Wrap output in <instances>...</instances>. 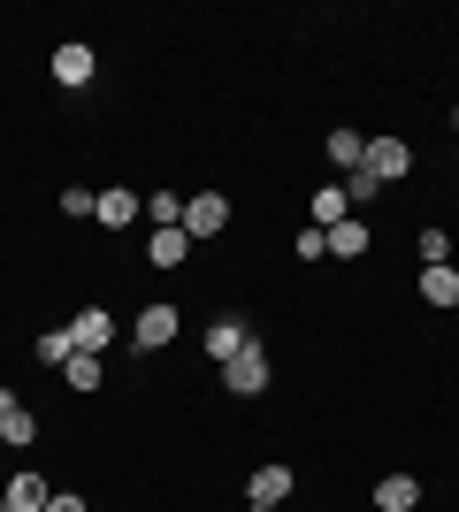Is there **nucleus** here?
Instances as JSON below:
<instances>
[{"mask_svg": "<svg viewBox=\"0 0 459 512\" xmlns=\"http://www.w3.org/2000/svg\"><path fill=\"white\" fill-rule=\"evenodd\" d=\"M176 230L192 237V245L222 237V230H230V199H222V192H192V199H184V222H176Z\"/></svg>", "mask_w": 459, "mask_h": 512, "instance_id": "1", "label": "nucleus"}, {"mask_svg": "<svg viewBox=\"0 0 459 512\" xmlns=\"http://www.w3.org/2000/svg\"><path fill=\"white\" fill-rule=\"evenodd\" d=\"M222 390H230V398H261L268 390V352L261 344H245L238 360H222Z\"/></svg>", "mask_w": 459, "mask_h": 512, "instance_id": "2", "label": "nucleus"}, {"mask_svg": "<svg viewBox=\"0 0 459 512\" xmlns=\"http://www.w3.org/2000/svg\"><path fill=\"white\" fill-rule=\"evenodd\" d=\"M360 169H368L375 184H398V176L414 169V146H406V138H368V161H360Z\"/></svg>", "mask_w": 459, "mask_h": 512, "instance_id": "3", "label": "nucleus"}, {"mask_svg": "<svg viewBox=\"0 0 459 512\" xmlns=\"http://www.w3.org/2000/svg\"><path fill=\"white\" fill-rule=\"evenodd\" d=\"M92 69H100V54H92L85 39H69V46H54V85H62V92L92 85Z\"/></svg>", "mask_w": 459, "mask_h": 512, "instance_id": "4", "label": "nucleus"}, {"mask_svg": "<svg viewBox=\"0 0 459 512\" xmlns=\"http://www.w3.org/2000/svg\"><path fill=\"white\" fill-rule=\"evenodd\" d=\"M169 337H176V306H169V299H153L146 314L131 321V344H138V352H161Z\"/></svg>", "mask_w": 459, "mask_h": 512, "instance_id": "5", "label": "nucleus"}, {"mask_svg": "<svg viewBox=\"0 0 459 512\" xmlns=\"http://www.w3.org/2000/svg\"><path fill=\"white\" fill-rule=\"evenodd\" d=\"M138 214H146V199L123 192V184H108V192H100V207H92V222H108V230H131Z\"/></svg>", "mask_w": 459, "mask_h": 512, "instance_id": "6", "label": "nucleus"}, {"mask_svg": "<svg viewBox=\"0 0 459 512\" xmlns=\"http://www.w3.org/2000/svg\"><path fill=\"white\" fill-rule=\"evenodd\" d=\"M245 344H253V329H245V321H238V314H222V321H215V329H207V360H215V367H222V360H238Z\"/></svg>", "mask_w": 459, "mask_h": 512, "instance_id": "7", "label": "nucleus"}, {"mask_svg": "<svg viewBox=\"0 0 459 512\" xmlns=\"http://www.w3.org/2000/svg\"><path fill=\"white\" fill-rule=\"evenodd\" d=\"M322 153H329V169H337V176H352L360 161H368V138H360V130H329Z\"/></svg>", "mask_w": 459, "mask_h": 512, "instance_id": "8", "label": "nucleus"}, {"mask_svg": "<svg viewBox=\"0 0 459 512\" xmlns=\"http://www.w3.org/2000/svg\"><path fill=\"white\" fill-rule=\"evenodd\" d=\"M69 337H77V352H108V337H115L108 306H85V314L69 321Z\"/></svg>", "mask_w": 459, "mask_h": 512, "instance_id": "9", "label": "nucleus"}, {"mask_svg": "<svg viewBox=\"0 0 459 512\" xmlns=\"http://www.w3.org/2000/svg\"><path fill=\"white\" fill-rule=\"evenodd\" d=\"M414 505H421L414 474H383V482H375V512H414Z\"/></svg>", "mask_w": 459, "mask_h": 512, "instance_id": "10", "label": "nucleus"}, {"mask_svg": "<svg viewBox=\"0 0 459 512\" xmlns=\"http://www.w3.org/2000/svg\"><path fill=\"white\" fill-rule=\"evenodd\" d=\"M245 490H253V505H291V467H276V459H268V467H253V482H245Z\"/></svg>", "mask_w": 459, "mask_h": 512, "instance_id": "11", "label": "nucleus"}, {"mask_svg": "<svg viewBox=\"0 0 459 512\" xmlns=\"http://www.w3.org/2000/svg\"><path fill=\"white\" fill-rule=\"evenodd\" d=\"M337 222H352V199H345V184H322L314 192V230H337Z\"/></svg>", "mask_w": 459, "mask_h": 512, "instance_id": "12", "label": "nucleus"}, {"mask_svg": "<svg viewBox=\"0 0 459 512\" xmlns=\"http://www.w3.org/2000/svg\"><path fill=\"white\" fill-rule=\"evenodd\" d=\"M421 299L437 306V314H444V306H459V268H421Z\"/></svg>", "mask_w": 459, "mask_h": 512, "instance_id": "13", "label": "nucleus"}, {"mask_svg": "<svg viewBox=\"0 0 459 512\" xmlns=\"http://www.w3.org/2000/svg\"><path fill=\"white\" fill-rule=\"evenodd\" d=\"M0 497H8V512H46V474H16Z\"/></svg>", "mask_w": 459, "mask_h": 512, "instance_id": "14", "label": "nucleus"}, {"mask_svg": "<svg viewBox=\"0 0 459 512\" xmlns=\"http://www.w3.org/2000/svg\"><path fill=\"white\" fill-rule=\"evenodd\" d=\"M184 253H192V237H184V230H153L146 237V260H153V268H176Z\"/></svg>", "mask_w": 459, "mask_h": 512, "instance_id": "15", "label": "nucleus"}, {"mask_svg": "<svg viewBox=\"0 0 459 512\" xmlns=\"http://www.w3.org/2000/svg\"><path fill=\"white\" fill-rule=\"evenodd\" d=\"M368 245H375L368 222H337V230H329V253H337V260H360Z\"/></svg>", "mask_w": 459, "mask_h": 512, "instance_id": "16", "label": "nucleus"}, {"mask_svg": "<svg viewBox=\"0 0 459 512\" xmlns=\"http://www.w3.org/2000/svg\"><path fill=\"white\" fill-rule=\"evenodd\" d=\"M0 444H39V421H31V413H23V406H8V413H0Z\"/></svg>", "mask_w": 459, "mask_h": 512, "instance_id": "17", "label": "nucleus"}, {"mask_svg": "<svg viewBox=\"0 0 459 512\" xmlns=\"http://www.w3.org/2000/svg\"><path fill=\"white\" fill-rule=\"evenodd\" d=\"M62 375H69V390H100V375H108V367H100V352H77Z\"/></svg>", "mask_w": 459, "mask_h": 512, "instance_id": "18", "label": "nucleus"}, {"mask_svg": "<svg viewBox=\"0 0 459 512\" xmlns=\"http://www.w3.org/2000/svg\"><path fill=\"white\" fill-rule=\"evenodd\" d=\"M39 360L46 367H69V360H77V337H69V329H46V337H39Z\"/></svg>", "mask_w": 459, "mask_h": 512, "instance_id": "19", "label": "nucleus"}, {"mask_svg": "<svg viewBox=\"0 0 459 512\" xmlns=\"http://www.w3.org/2000/svg\"><path fill=\"white\" fill-rule=\"evenodd\" d=\"M146 214H153V230H176V222H184V199H176V192H153Z\"/></svg>", "mask_w": 459, "mask_h": 512, "instance_id": "20", "label": "nucleus"}, {"mask_svg": "<svg viewBox=\"0 0 459 512\" xmlns=\"http://www.w3.org/2000/svg\"><path fill=\"white\" fill-rule=\"evenodd\" d=\"M345 199H352V207H368V199H383V184H375L368 169H352V176H345Z\"/></svg>", "mask_w": 459, "mask_h": 512, "instance_id": "21", "label": "nucleus"}, {"mask_svg": "<svg viewBox=\"0 0 459 512\" xmlns=\"http://www.w3.org/2000/svg\"><path fill=\"white\" fill-rule=\"evenodd\" d=\"M421 260H429V268H444V260H452V237H444V230H421Z\"/></svg>", "mask_w": 459, "mask_h": 512, "instance_id": "22", "label": "nucleus"}, {"mask_svg": "<svg viewBox=\"0 0 459 512\" xmlns=\"http://www.w3.org/2000/svg\"><path fill=\"white\" fill-rule=\"evenodd\" d=\"M329 253V230H314V222H306V230H299V260H322Z\"/></svg>", "mask_w": 459, "mask_h": 512, "instance_id": "23", "label": "nucleus"}, {"mask_svg": "<svg viewBox=\"0 0 459 512\" xmlns=\"http://www.w3.org/2000/svg\"><path fill=\"white\" fill-rule=\"evenodd\" d=\"M92 207H100V192H85V184H69V192H62V214H92Z\"/></svg>", "mask_w": 459, "mask_h": 512, "instance_id": "24", "label": "nucleus"}, {"mask_svg": "<svg viewBox=\"0 0 459 512\" xmlns=\"http://www.w3.org/2000/svg\"><path fill=\"white\" fill-rule=\"evenodd\" d=\"M46 512H85V497H77V490H54V497H46Z\"/></svg>", "mask_w": 459, "mask_h": 512, "instance_id": "25", "label": "nucleus"}, {"mask_svg": "<svg viewBox=\"0 0 459 512\" xmlns=\"http://www.w3.org/2000/svg\"><path fill=\"white\" fill-rule=\"evenodd\" d=\"M253 512H284V505H253Z\"/></svg>", "mask_w": 459, "mask_h": 512, "instance_id": "26", "label": "nucleus"}, {"mask_svg": "<svg viewBox=\"0 0 459 512\" xmlns=\"http://www.w3.org/2000/svg\"><path fill=\"white\" fill-rule=\"evenodd\" d=\"M0 512H8V497H0Z\"/></svg>", "mask_w": 459, "mask_h": 512, "instance_id": "27", "label": "nucleus"}, {"mask_svg": "<svg viewBox=\"0 0 459 512\" xmlns=\"http://www.w3.org/2000/svg\"><path fill=\"white\" fill-rule=\"evenodd\" d=\"M452 161H459V153H452Z\"/></svg>", "mask_w": 459, "mask_h": 512, "instance_id": "28", "label": "nucleus"}]
</instances>
